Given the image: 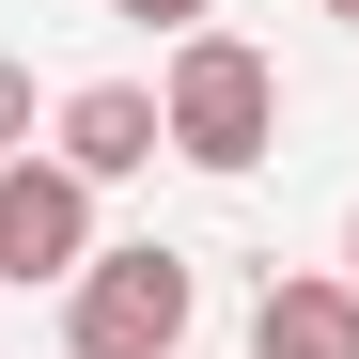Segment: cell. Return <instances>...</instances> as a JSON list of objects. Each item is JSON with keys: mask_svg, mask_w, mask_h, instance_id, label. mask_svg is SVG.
Returning <instances> with one entry per match:
<instances>
[{"mask_svg": "<svg viewBox=\"0 0 359 359\" xmlns=\"http://www.w3.org/2000/svg\"><path fill=\"white\" fill-rule=\"evenodd\" d=\"M156 126H172V156H188V172H219V188H234V172L281 156V63H266L250 32H188V47L156 63Z\"/></svg>", "mask_w": 359, "mask_h": 359, "instance_id": "1", "label": "cell"}, {"mask_svg": "<svg viewBox=\"0 0 359 359\" xmlns=\"http://www.w3.org/2000/svg\"><path fill=\"white\" fill-rule=\"evenodd\" d=\"M188 328H203V281L172 234H109L63 297V359H188Z\"/></svg>", "mask_w": 359, "mask_h": 359, "instance_id": "2", "label": "cell"}, {"mask_svg": "<svg viewBox=\"0 0 359 359\" xmlns=\"http://www.w3.org/2000/svg\"><path fill=\"white\" fill-rule=\"evenodd\" d=\"M94 250H109V234H94V188L63 156H16V172H0V281H63L79 297Z\"/></svg>", "mask_w": 359, "mask_h": 359, "instance_id": "3", "label": "cell"}, {"mask_svg": "<svg viewBox=\"0 0 359 359\" xmlns=\"http://www.w3.org/2000/svg\"><path fill=\"white\" fill-rule=\"evenodd\" d=\"M47 156H63L79 188H126V172H156V156H172V126H156V79H79L63 109H47Z\"/></svg>", "mask_w": 359, "mask_h": 359, "instance_id": "4", "label": "cell"}, {"mask_svg": "<svg viewBox=\"0 0 359 359\" xmlns=\"http://www.w3.org/2000/svg\"><path fill=\"white\" fill-rule=\"evenodd\" d=\"M250 359H359V281L344 266H281L250 297Z\"/></svg>", "mask_w": 359, "mask_h": 359, "instance_id": "5", "label": "cell"}, {"mask_svg": "<svg viewBox=\"0 0 359 359\" xmlns=\"http://www.w3.org/2000/svg\"><path fill=\"white\" fill-rule=\"evenodd\" d=\"M16 156H32V63L0 47V172H16Z\"/></svg>", "mask_w": 359, "mask_h": 359, "instance_id": "6", "label": "cell"}, {"mask_svg": "<svg viewBox=\"0 0 359 359\" xmlns=\"http://www.w3.org/2000/svg\"><path fill=\"white\" fill-rule=\"evenodd\" d=\"M109 16H126V32H172V47H188V32H219V0H109Z\"/></svg>", "mask_w": 359, "mask_h": 359, "instance_id": "7", "label": "cell"}, {"mask_svg": "<svg viewBox=\"0 0 359 359\" xmlns=\"http://www.w3.org/2000/svg\"><path fill=\"white\" fill-rule=\"evenodd\" d=\"M344 281H359V219H344Z\"/></svg>", "mask_w": 359, "mask_h": 359, "instance_id": "8", "label": "cell"}, {"mask_svg": "<svg viewBox=\"0 0 359 359\" xmlns=\"http://www.w3.org/2000/svg\"><path fill=\"white\" fill-rule=\"evenodd\" d=\"M328 16H344V32H359V0H328Z\"/></svg>", "mask_w": 359, "mask_h": 359, "instance_id": "9", "label": "cell"}]
</instances>
